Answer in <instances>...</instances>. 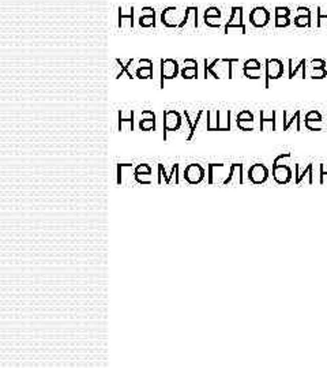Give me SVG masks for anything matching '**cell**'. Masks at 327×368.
I'll list each match as a JSON object with an SVG mask.
<instances>
[{
  "label": "cell",
  "mask_w": 327,
  "mask_h": 368,
  "mask_svg": "<svg viewBox=\"0 0 327 368\" xmlns=\"http://www.w3.org/2000/svg\"><path fill=\"white\" fill-rule=\"evenodd\" d=\"M284 77V63L279 59H267L265 61V88L270 86V81Z\"/></svg>",
  "instance_id": "obj_1"
},
{
  "label": "cell",
  "mask_w": 327,
  "mask_h": 368,
  "mask_svg": "<svg viewBox=\"0 0 327 368\" xmlns=\"http://www.w3.org/2000/svg\"><path fill=\"white\" fill-rule=\"evenodd\" d=\"M230 172L229 164H209V174H207V183L209 184H222L228 179Z\"/></svg>",
  "instance_id": "obj_2"
},
{
  "label": "cell",
  "mask_w": 327,
  "mask_h": 368,
  "mask_svg": "<svg viewBox=\"0 0 327 368\" xmlns=\"http://www.w3.org/2000/svg\"><path fill=\"white\" fill-rule=\"evenodd\" d=\"M250 22L256 29L266 28L270 22V12L266 7H262V6L252 8V11L250 14Z\"/></svg>",
  "instance_id": "obj_3"
},
{
  "label": "cell",
  "mask_w": 327,
  "mask_h": 368,
  "mask_svg": "<svg viewBox=\"0 0 327 368\" xmlns=\"http://www.w3.org/2000/svg\"><path fill=\"white\" fill-rule=\"evenodd\" d=\"M182 127V116L173 110L164 111V139H166V133L178 131Z\"/></svg>",
  "instance_id": "obj_4"
},
{
  "label": "cell",
  "mask_w": 327,
  "mask_h": 368,
  "mask_svg": "<svg viewBox=\"0 0 327 368\" xmlns=\"http://www.w3.org/2000/svg\"><path fill=\"white\" fill-rule=\"evenodd\" d=\"M183 18H184V15L182 16V14L179 11V8L176 7H166L161 14L162 25L169 29L179 28L180 24H182Z\"/></svg>",
  "instance_id": "obj_5"
},
{
  "label": "cell",
  "mask_w": 327,
  "mask_h": 368,
  "mask_svg": "<svg viewBox=\"0 0 327 368\" xmlns=\"http://www.w3.org/2000/svg\"><path fill=\"white\" fill-rule=\"evenodd\" d=\"M230 29H240L243 34H246L247 33L246 25H244L243 7H232V15H230V19L226 22L224 32L229 33Z\"/></svg>",
  "instance_id": "obj_6"
},
{
  "label": "cell",
  "mask_w": 327,
  "mask_h": 368,
  "mask_svg": "<svg viewBox=\"0 0 327 368\" xmlns=\"http://www.w3.org/2000/svg\"><path fill=\"white\" fill-rule=\"evenodd\" d=\"M180 70L179 63L175 59H162L161 60V89H164V81H169L178 77Z\"/></svg>",
  "instance_id": "obj_7"
},
{
  "label": "cell",
  "mask_w": 327,
  "mask_h": 368,
  "mask_svg": "<svg viewBox=\"0 0 327 368\" xmlns=\"http://www.w3.org/2000/svg\"><path fill=\"white\" fill-rule=\"evenodd\" d=\"M205 168L201 164H190L184 169V179L188 184H199L205 179Z\"/></svg>",
  "instance_id": "obj_8"
},
{
  "label": "cell",
  "mask_w": 327,
  "mask_h": 368,
  "mask_svg": "<svg viewBox=\"0 0 327 368\" xmlns=\"http://www.w3.org/2000/svg\"><path fill=\"white\" fill-rule=\"evenodd\" d=\"M135 182V168L133 164H117V179L119 186Z\"/></svg>",
  "instance_id": "obj_9"
},
{
  "label": "cell",
  "mask_w": 327,
  "mask_h": 368,
  "mask_svg": "<svg viewBox=\"0 0 327 368\" xmlns=\"http://www.w3.org/2000/svg\"><path fill=\"white\" fill-rule=\"evenodd\" d=\"M262 63L256 59H250L243 64V75L248 79H260L262 78Z\"/></svg>",
  "instance_id": "obj_10"
},
{
  "label": "cell",
  "mask_w": 327,
  "mask_h": 368,
  "mask_svg": "<svg viewBox=\"0 0 327 368\" xmlns=\"http://www.w3.org/2000/svg\"><path fill=\"white\" fill-rule=\"evenodd\" d=\"M248 179L254 184H263L269 179V169L265 164H254L248 170Z\"/></svg>",
  "instance_id": "obj_11"
},
{
  "label": "cell",
  "mask_w": 327,
  "mask_h": 368,
  "mask_svg": "<svg viewBox=\"0 0 327 368\" xmlns=\"http://www.w3.org/2000/svg\"><path fill=\"white\" fill-rule=\"evenodd\" d=\"M277 112L275 111H260V131H275L277 128Z\"/></svg>",
  "instance_id": "obj_12"
},
{
  "label": "cell",
  "mask_w": 327,
  "mask_h": 368,
  "mask_svg": "<svg viewBox=\"0 0 327 368\" xmlns=\"http://www.w3.org/2000/svg\"><path fill=\"white\" fill-rule=\"evenodd\" d=\"M151 176H153V169L147 164H139L138 166H135V182L138 184H145V186L151 184L153 183Z\"/></svg>",
  "instance_id": "obj_13"
},
{
  "label": "cell",
  "mask_w": 327,
  "mask_h": 368,
  "mask_svg": "<svg viewBox=\"0 0 327 368\" xmlns=\"http://www.w3.org/2000/svg\"><path fill=\"white\" fill-rule=\"evenodd\" d=\"M293 170L289 165H273V178L278 184H288L292 180Z\"/></svg>",
  "instance_id": "obj_14"
},
{
  "label": "cell",
  "mask_w": 327,
  "mask_h": 368,
  "mask_svg": "<svg viewBox=\"0 0 327 368\" xmlns=\"http://www.w3.org/2000/svg\"><path fill=\"white\" fill-rule=\"evenodd\" d=\"M237 127L243 131H254L255 128V116L251 111H243L236 118Z\"/></svg>",
  "instance_id": "obj_15"
},
{
  "label": "cell",
  "mask_w": 327,
  "mask_h": 368,
  "mask_svg": "<svg viewBox=\"0 0 327 368\" xmlns=\"http://www.w3.org/2000/svg\"><path fill=\"white\" fill-rule=\"evenodd\" d=\"M322 122H323V118L322 115L318 111H310L307 115H306V127H307L310 131H320L323 128L322 127Z\"/></svg>",
  "instance_id": "obj_16"
},
{
  "label": "cell",
  "mask_w": 327,
  "mask_h": 368,
  "mask_svg": "<svg viewBox=\"0 0 327 368\" xmlns=\"http://www.w3.org/2000/svg\"><path fill=\"white\" fill-rule=\"evenodd\" d=\"M139 128L142 131H151L156 129V115L153 111H143L141 115V120H139Z\"/></svg>",
  "instance_id": "obj_17"
},
{
  "label": "cell",
  "mask_w": 327,
  "mask_h": 368,
  "mask_svg": "<svg viewBox=\"0 0 327 368\" xmlns=\"http://www.w3.org/2000/svg\"><path fill=\"white\" fill-rule=\"evenodd\" d=\"M119 131H134V112L127 111V116L124 118V111H119Z\"/></svg>",
  "instance_id": "obj_18"
},
{
  "label": "cell",
  "mask_w": 327,
  "mask_h": 368,
  "mask_svg": "<svg viewBox=\"0 0 327 368\" xmlns=\"http://www.w3.org/2000/svg\"><path fill=\"white\" fill-rule=\"evenodd\" d=\"M243 184V164H232L228 179L224 183V186L228 184Z\"/></svg>",
  "instance_id": "obj_19"
},
{
  "label": "cell",
  "mask_w": 327,
  "mask_h": 368,
  "mask_svg": "<svg viewBox=\"0 0 327 368\" xmlns=\"http://www.w3.org/2000/svg\"><path fill=\"white\" fill-rule=\"evenodd\" d=\"M142 11L147 12L145 15H142L138 20V24L141 28H150V26H156V12L153 7H143Z\"/></svg>",
  "instance_id": "obj_20"
},
{
  "label": "cell",
  "mask_w": 327,
  "mask_h": 368,
  "mask_svg": "<svg viewBox=\"0 0 327 368\" xmlns=\"http://www.w3.org/2000/svg\"><path fill=\"white\" fill-rule=\"evenodd\" d=\"M299 71L303 73V79H306V78H307V60H306V59H301V60L293 67V60L289 59V75H288V78H289V79H293V78L297 75Z\"/></svg>",
  "instance_id": "obj_21"
},
{
  "label": "cell",
  "mask_w": 327,
  "mask_h": 368,
  "mask_svg": "<svg viewBox=\"0 0 327 368\" xmlns=\"http://www.w3.org/2000/svg\"><path fill=\"white\" fill-rule=\"evenodd\" d=\"M116 63H117V66H119V69H120L119 70V73L116 74V77H115L116 79H120V78L123 77L124 74L127 75V78H128V79H134V78H135L133 75V73H131V70H129L131 69V64L134 63V59H128V60H127V63H123L120 59H116Z\"/></svg>",
  "instance_id": "obj_22"
},
{
  "label": "cell",
  "mask_w": 327,
  "mask_h": 368,
  "mask_svg": "<svg viewBox=\"0 0 327 368\" xmlns=\"http://www.w3.org/2000/svg\"><path fill=\"white\" fill-rule=\"evenodd\" d=\"M295 175H296V184H301L304 182V179L310 178L314 182V176H312V164H308L304 168L303 172H300V164H295Z\"/></svg>",
  "instance_id": "obj_23"
},
{
  "label": "cell",
  "mask_w": 327,
  "mask_h": 368,
  "mask_svg": "<svg viewBox=\"0 0 327 368\" xmlns=\"http://www.w3.org/2000/svg\"><path fill=\"white\" fill-rule=\"evenodd\" d=\"M282 115H284V125H282L284 131H289V129L292 128V125L295 124V123L297 124L299 129H301V127H300V111H296L291 119H287L285 111H284Z\"/></svg>",
  "instance_id": "obj_24"
},
{
  "label": "cell",
  "mask_w": 327,
  "mask_h": 368,
  "mask_svg": "<svg viewBox=\"0 0 327 368\" xmlns=\"http://www.w3.org/2000/svg\"><path fill=\"white\" fill-rule=\"evenodd\" d=\"M124 20H128L129 25H131V28H134V7H131L128 14H124V12H123V8L119 7V19H117L119 24H117V26L120 29L124 26Z\"/></svg>",
  "instance_id": "obj_25"
},
{
  "label": "cell",
  "mask_w": 327,
  "mask_h": 368,
  "mask_svg": "<svg viewBox=\"0 0 327 368\" xmlns=\"http://www.w3.org/2000/svg\"><path fill=\"white\" fill-rule=\"evenodd\" d=\"M180 75H182L184 79L198 78V66H184L182 71H180Z\"/></svg>",
  "instance_id": "obj_26"
},
{
  "label": "cell",
  "mask_w": 327,
  "mask_h": 368,
  "mask_svg": "<svg viewBox=\"0 0 327 368\" xmlns=\"http://www.w3.org/2000/svg\"><path fill=\"white\" fill-rule=\"evenodd\" d=\"M293 24L297 28H310L312 25L311 15H300V14H297L295 16V19H293Z\"/></svg>",
  "instance_id": "obj_27"
},
{
  "label": "cell",
  "mask_w": 327,
  "mask_h": 368,
  "mask_svg": "<svg viewBox=\"0 0 327 368\" xmlns=\"http://www.w3.org/2000/svg\"><path fill=\"white\" fill-rule=\"evenodd\" d=\"M137 78H139V79H150V78H153V66H149V67L139 66L137 69Z\"/></svg>",
  "instance_id": "obj_28"
},
{
  "label": "cell",
  "mask_w": 327,
  "mask_h": 368,
  "mask_svg": "<svg viewBox=\"0 0 327 368\" xmlns=\"http://www.w3.org/2000/svg\"><path fill=\"white\" fill-rule=\"evenodd\" d=\"M205 115V111H199L198 112V116H197V119H195V122L192 123V127L190 128V135H188V138H187V141L190 142L192 138H194L195 133H197V129H198V124L201 123V120H202V116Z\"/></svg>",
  "instance_id": "obj_29"
},
{
  "label": "cell",
  "mask_w": 327,
  "mask_h": 368,
  "mask_svg": "<svg viewBox=\"0 0 327 368\" xmlns=\"http://www.w3.org/2000/svg\"><path fill=\"white\" fill-rule=\"evenodd\" d=\"M292 24H293V20L289 19V16H275V28H288Z\"/></svg>",
  "instance_id": "obj_30"
},
{
  "label": "cell",
  "mask_w": 327,
  "mask_h": 368,
  "mask_svg": "<svg viewBox=\"0 0 327 368\" xmlns=\"http://www.w3.org/2000/svg\"><path fill=\"white\" fill-rule=\"evenodd\" d=\"M173 179L175 182H176V184L180 183V179H179V164H175V165L172 166V170H170V175L169 178H168V182H166V186H170V184L173 183Z\"/></svg>",
  "instance_id": "obj_31"
},
{
  "label": "cell",
  "mask_w": 327,
  "mask_h": 368,
  "mask_svg": "<svg viewBox=\"0 0 327 368\" xmlns=\"http://www.w3.org/2000/svg\"><path fill=\"white\" fill-rule=\"evenodd\" d=\"M210 18H221V10L218 7H209L205 11V20Z\"/></svg>",
  "instance_id": "obj_32"
},
{
  "label": "cell",
  "mask_w": 327,
  "mask_h": 368,
  "mask_svg": "<svg viewBox=\"0 0 327 368\" xmlns=\"http://www.w3.org/2000/svg\"><path fill=\"white\" fill-rule=\"evenodd\" d=\"M311 78L312 79H324V78H327V70L326 69H312Z\"/></svg>",
  "instance_id": "obj_33"
},
{
  "label": "cell",
  "mask_w": 327,
  "mask_h": 368,
  "mask_svg": "<svg viewBox=\"0 0 327 368\" xmlns=\"http://www.w3.org/2000/svg\"><path fill=\"white\" fill-rule=\"evenodd\" d=\"M316 18H318V19H316V22H318V24H316V26H318V28H320V26H322V22H323V19H327V11L323 12V8L320 7V6L319 7H316Z\"/></svg>",
  "instance_id": "obj_34"
},
{
  "label": "cell",
  "mask_w": 327,
  "mask_h": 368,
  "mask_svg": "<svg viewBox=\"0 0 327 368\" xmlns=\"http://www.w3.org/2000/svg\"><path fill=\"white\" fill-rule=\"evenodd\" d=\"M275 16H291L292 11L289 7H281V6H277L274 10Z\"/></svg>",
  "instance_id": "obj_35"
},
{
  "label": "cell",
  "mask_w": 327,
  "mask_h": 368,
  "mask_svg": "<svg viewBox=\"0 0 327 368\" xmlns=\"http://www.w3.org/2000/svg\"><path fill=\"white\" fill-rule=\"evenodd\" d=\"M311 66H312V69H326V60H323V59H314V60H311Z\"/></svg>",
  "instance_id": "obj_36"
},
{
  "label": "cell",
  "mask_w": 327,
  "mask_h": 368,
  "mask_svg": "<svg viewBox=\"0 0 327 368\" xmlns=\"http://www.w3.org/2000/svg\"><path fill=\"white\" fill-rule=\"evenodd\" d=\"M320 184L327 183V164H320Z\"/></svg>",
  "instance_id": "obj_37"
},
{
  "label": "cell",
  "mask_w": 327,
  "mask_h": 368,
  "mask_svg": "<svg viewBox=\"0 0 327 368\" xmlns=\"http://www.w3.org/2000/svg\"><path fill=\"white\" fill-rule=\"evenodd\" d=\"M297 14H300V15H311V8L300 6V7H297Z\"/></svg>",
  "instance_id": "obj_38"
}]
</instances>
